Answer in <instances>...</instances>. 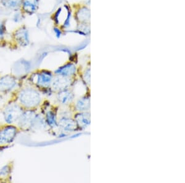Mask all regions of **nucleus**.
<instances>
[{"instance_id":"obj_9","label":"nucleus","mask_w":185,"mask_h":183,"mask_svg":"<svg viewBox=\"0 0 185 183\" xmlns=\"http://www.w3.org/2000/svg\"><path fill=\"white\" fill-rule=\"evenodd\" d=\"M1 2L6 9L17 11L21 9L22 0H2Z\"/></svg>"},{"instance_id":"obj_21","label":"nucleus","mask_w":185,"mask_h":183,"mask_svg":"<svg viewBox=\"0 0 185 183\" xmlns=\"http://www.w3.org/2000/svg\"><path fill=\"white\" fill-rule=\"evenodd\" d=\"M60 12H61V9H59L56 12V13L55 14V17H54V19H55L56 21H58V17H59V14Z\"/></svg>"},{"instance_id":"obj_2","label":"nucleus","mask_w":185,"mask_h":183,"mask_svg":"<svg viewBox=\"0 0 185 183\" xmlns=\"http://www.w3.org/2000/svg\"><path fill=\"white\" fill-rule=\"evenodd\" d=\"M22 113V109L18 105L15 104H11L6 108L4 112V120L8 124L15 123L17 122Z\"/></svg>"},{"instance_id":"obj_8","label":"nucleus","mask_w":185,"mask_h":183,"mask_svg":"<svg viewBox=\"0 0 185 183\" xmlns=\"http://www.w3.org/2000/svg\"><path fill=\"white\" fill-rule=\"evenodd\" d=\"M36 77L37 84L40 87H47L51 82V74L48 72H41L39 74H37Z\"/></svg>"},{"instance_id":"obj_14","label":"nucleus","mask_w":185,"mask_h":183,"mask_svg":"<svg viewBox=\"0 0 185 183\" xmlns=\"http://www.w3.org/2000/svg\"><path fill=\"white\" fill-rule=\"evenodd\" d=\"M59 99L62 104H66L72 99V94L69 92H63L59 95Z\"/></svg>"},{"instance_id":"obj_6","label":"nucleus","mask_w":185,"mask_h":183,"mask_svg":"<svg viewBox=\"0 0 185 183\" xmlns=\"http://www.w3.org/2000/svg\"><path fill=\"white\" fill-rule=\"evenodd\" d=\"M15 39L20 46H25L29 43L28 33L26 28L20 27L19 29L15 30L14 34Z\"/></svg>"},{"instance_id":"obj_17","label":"nucleus","mask_w":185,"mask_h":183,"mask_svg":"<svg viewBox=\"0 0 185 183\" xmlns=\"http://www.w3.org/2000/svg\"><path fill=\"white\" fill-rule=\"evenodd\" d=\"M6 32V27L4 22L0 21V36H3Z\"/></svg>"},{"instance_id":"obj_18","label":"nucleus","mask_w":185,"mask_h":183,"mask_svg":"<svg viewBox=\"0 0 185 183\" xmlns=\"http://www.w3.org/2000/svg\"><path fill=\"white\" fill-rule=\"evenodd\" d=\"M10 171V168L8 166L4 167L2 169L0 170V177H4L6 176Z\"/></svg>"},{"instance_id":"obj_20","label":"nucleus","mask_w":185,"mask_h":183,"mask_svg":"<svg viewBox=\"0 0 185 183\" xmlns=\"http://www.w3.org/2000/svg\"><path fill=\"white\" fill-rule=\"evenodd\" d=\"M54 32H55V33H56V36H57L58 38H59V37H60V36H61V35H62V32H61V31L60 29H59V28H54Z\"/></svg>"},{"instance_id":"obj_5","label":"nucleus","mask_w":185,"mask_h":183,"mask_svg":"<svg viewBox=\"0 0 185 183\" xmlns=\"http://www.w3.org/2000/svg\"><path fill=\"white\" fill-rule=\"evenodd\" d=\"M17 85L15 79L9 75L0 79V92H7L12 90Z\"/></svg>"},{"instance_id":"obj_1","label":"nucleus","mask_w":185,"mask_h":183,"mask_svg":"<svg viewBox=\"0 0 185 183\" xmlns=\"http://www.w3.org/2000/svg\"><path fill=\"white\" fill-rule=\"evenodd\" d=\"M20 103L27 108H34L41 102V96L39 92L30 88L23 89L19 94Z\"/></svg>"},{"instance_id":"obj_19","label":"nucleus","mask_w":185,"mask_h":183,"mask_svg":"<svg viewBox=\"0 0 185 183\" xmlns=\"http://www.w3.org/2000/svg\"><path fill=\"white\" fill-rule=\"evenodd\" d=\"M22 19V15L19 13H16L14 17V20L16 22H18Z\"/></svg>"},{"instance_id":"obj_13","label":"nucleus","mask_w":185,"mask_h":183,"mask_svg":"<svg viewBox=\"0 0 185 183\" xmlns=\"http://www.w3.org/2000/svg\"><path fill=\"white\" fill-rule=\"evenodd\" d=\"M66 79L59 78L58 80H55L53 84L54 88H56L57 90H63L64 88H66L68 85L67 80Z\"/></svg>"},{"instance_id":"obj_4","label":"nucleus","mask_w":185,"mask_h":183,"mask_svg":"<svg viewBox=\"0 0 185 183\" xmlns=\"http://www.w3.org/2000/svg\"><path fill=\"white\" fill-rule=\"evenodd\" d=\"M35 115L36 114L33 111L22 112L17 121V123L20 128H30Z\"/></svg>"},{"instance_id":"obj_11","label":"nucleus","mask_w":185,"mask_h":183,"mask_svg":"<svg viewBox=\"0 0 185 183\" xmlns=\"http://www.w3.org/2000/svg\"><path fill=\"white\" fill-rule=\"evenodd\" d=\"M60 126L62 128H63L65 130L67 131L73 130L76 127L75 123L73 120L67 118L62 119L60 121Z\"/></svg>"},{"instance_id":"obj_15","label":"nucleus","mask_w":185,"mask_h":183,"mask_svg":"<svg viewBox=\"0 0 185 183\" xmlns=\"http://www.w3.org/2000/svg\"><path fill=\"white\" fill-rule=\"evenodd\" d=\"M46 119L47 121L48 122V123L53 126L56 125V118H55V116L52 113V112H48L46 115Z\"/></svg>"},{"instance_id":"obj_3","label":"nucleus","mask_w":185,"mask_h":183,"mask_svg":"<svg viewBox=\"0 0 185 183\" xmlns=\"http://www.w3.org/2000/svg\"><path fill=\"white\" fill-rule=\"evenodd\" d=\"M17 129L13 126H7L0 130V145L11 143L15 137Z\"/></svg>"},{"instance_id":"obj_12","label":"nucleus","mask_w":185,"mask_h":183,"mask_svg":"<svg viewBox=\"0 0 185 183\" xmlns=\"http://www.w3.org/2000/svg\"><path fill=\"white\" fill-rule=\"evenodd\" d=\"M77 19L82 22H85V20H88L90 17V13L89 9L86 7L81 9L77 14Z\"/></svg>"},{"instance_id":"obj_10","label":"nucleus","mask_w":185,"mask_h":183,"mask_svg":"<svg viewBox=\"0 0 185 183\" xmlns=\"http://www.w3.org/2000/svg\"><path fill=\"white\" fill-rule=\"evenodd\" d=\"M75 67L72 64H68L59 69L58 70H56V73L62 76L67 77L73 75L75 73Z\"/></svg>"},{"instance_id":"obj_7","label":"nucleus","mask_w":185,"mask_h":183,"mask_svg":"<svg viewBox=\"0 0 185 183\" xmlns=\"http://www.w3.org/2000/svg\"><path fill=\"white\" fill-rule=\"evenodd\" d=\"M39 7V0H22V7L24 12L32 15L37 12Z\"/></svg>"},{"instance_id":"obj_22","label":"nucleus","mask_w":185,"mask_h":183,"mask_svg":"<svg viewBox=\"0 0 185 183\" xmlns=\"http://www.w3.org/2000/svg\"><path fill=\"white\" fill-rule=\"evenodd\" d=\"M2 1V0H0V1Z\"/></svg>"},{"instance_id":"obj_16","label":"nucleus","mask_w":185,"mask_h":183,"mask_svg":"<svg viewBox=\"0 0 185 183\" xmlns=\"http://www.w3.org/2000/svg\"><path fill=\"white\" fill-rule=\"evenodd\" d=\"M71 11L70 10H68L67 12V18L63 24V27L64 28H68L70 26V21H71Z\"/></svg>"}]
</instances>
